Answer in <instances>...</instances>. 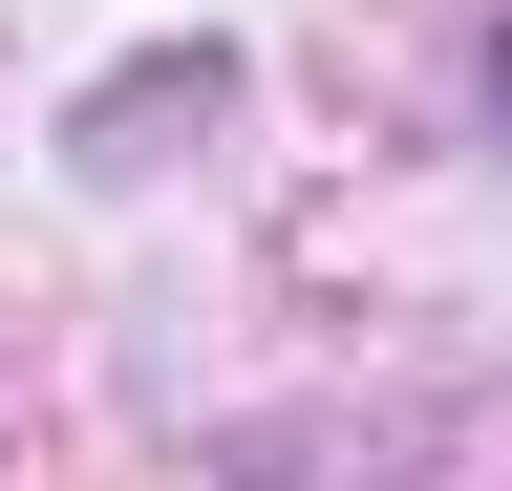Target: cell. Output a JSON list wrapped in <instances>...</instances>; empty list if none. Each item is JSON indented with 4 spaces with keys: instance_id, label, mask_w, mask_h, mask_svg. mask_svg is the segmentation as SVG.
Segmentation results:
<instances>
[{
    "instance_id": "6da1fadb",
    "label": "cell",
    "mask_w": 512,
    "mask_h": 491,
    "mask_svg": "<svg viewBox=\"0 0 512 491\" xmlns=\"http://www.w3.org/2000/svg\"><path fill=\"white\" fill-rule=\"evenodd\" d=\"M491 107H512V43H491Z\"/></svg>"
}]
</instances>
